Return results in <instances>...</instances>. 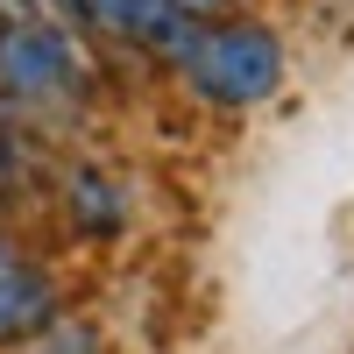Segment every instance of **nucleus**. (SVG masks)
Masks as SVG:
<instances>
[{
  "mask_svg": "<svg viewBox=\"0 0 354 354\" xmlns=\"http://www.w3.org/2000/svg\"><path fill=\"white\" fill-rule=\"evenodd\" d=\"M85 93H93V57L50 0L0 15V100L36 113H71L85 106Z\"/></svg>",
  "mask_w": 354,
  "mask_h": 354,
  "instance_id": "f257e3e1",
  "label": "nucleus"
},
{
  "mask_svg": "<svg viewBox=\"0 0 354 354\" xmlns=\"http://www.w3.org/2000/svg\"><path fill=\"white\" fill-rule=\"evenodd\" d=\"M170 64L192 85V100H205L213 113H241L283 85V36L270 21H248V15H213L185 36V50Z\"/></svg>",
  "mask_w": 354,
  "mask_h": 354,
  "instance_id": "f03ea898",
  "label": "nucleus"
},
{
  "mask_svg": "<svg viewBox=\"0 0 354 354\" xmlns=\"http://www.w3.org/2000/svg\"><path fill=\"white\" fill-rule=\"evenodd\" d=\"M50 319H57V277L15 241V234H0V347L43 333Z\"/></svg>",
  "mask_w": 354,
  "mask_h": 354,
  "instance_id": "7ed1b4c3",
  "label": "nucleus"
},
{
  "mask_svg": "<svg viewBox=\"0 0 354 354\" xmlns=\"http://www.w3.org/2000/svg\"><path fill=\"white\" fill-rule=\"evenodd\" d=\"M64 205H71L78 234H121V192H113V177L100 163L64 170Z\"/></svg>",
  "mask_w": 354,
  "mask_h": 354,
  "instance_id": "20e7f679",
  "label": "nucleus"
},
{
  "mask_svg": "<svg viewBox=\"0 0 354 354\" xmlns=\"http://www.w3.org/2000/svg\"><path fill=\"white\" fill-rule=\"evenodd\" d=\"M170 8H177V15H192V21H213V15L234 8V0H170Z\"/></svg>",
  "mask_w": 354,
  "mask_h": 354,
  "instance_id": "39448f33",
  "label": "nucleus"
}]
</instances>
